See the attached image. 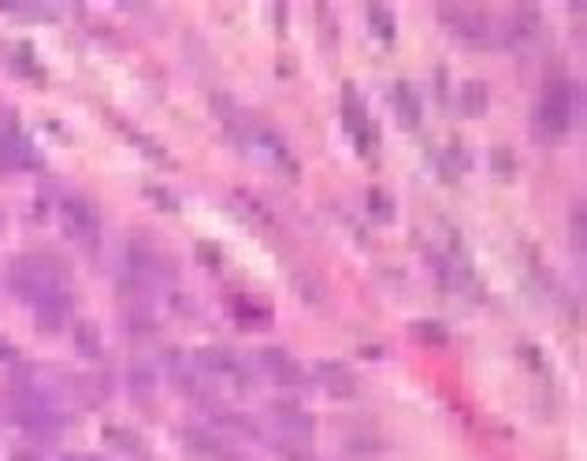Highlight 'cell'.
Here are the masks:
<instances>
[{"label": "cell", "mask_w": 587, "mask_h": 461, "mask_svg": "<svg viewBox=\"0 0 587 461\" xmlns=\"http://www.w3.org/2000/svg\"><path fill=\"white\" fill-rule=\"evenodd\" d=\"M576 112H580V86L565 75H554V79L543 82L539 90V105H535V127L547 138H561L569 134V127L576 123Z\"/></svg>", "instance_id": "obj_1"}, {"label": "cell", "mask_w": 587, "mask_h": 461, "mask_svg": "<svg viewBox=\"0 0 587 461\" xmlns=\"http://www.w3.org/2000/svg\"><path fill=\"white\" fill-rule=\"evenodd\" d=\"M194 365L201 369V376L209 380V387H231V391H249V383H253V372L235 350H227V346H205V350H197Z\"/></svg>", "instance_id": "obj_2"}, {"label": "cell", "mask_w": 587, "mask_h": 461, "mask_svg": "<svg viewBox=\"0 0 587 461\" xmlns=\"http://www.w3.org/2000/svg\"><path fill=\"white\" fill-rule=\"evenodd\" d=\"M268 421H272L275 435H279L290 450H305L313 443L316 421L309 417V409H301L298 402H272V406H268Z\"/></svg>", "instance_id": "obj_3"}, {"label": "cell", "mask_w": 587, "mask_h": 461, "mask_svg": "<svg viewBox=\"0 0 587 461\" xmlns=\"http://www.w3.org/2000/svg\"><path fill=\"white\" fill-rule=\"evenodd\" d=\"M342 119H346V131H350L353 145L372 157L379 149V131L376 123H372V116H368V105L361 101L357 86H350V82L342 86Z\"/></svg>", "instance_id": "obj_4"}, {"label": "cell", "mask_w": 587, "mask_h": 461, "mask_svg": "<svg viewBox=\"0 0 587 461\" xmlns=\"http://www.w3.org/2000/svg\"><path fill=\"white\" fill-rule=\"evenodd\" d=\"M60 220H64V231L79 246H90V250L97 246V238H101V216H97V209L86 198H64Z\"/></svg>", "instance_id": "obj_5"}, {"label": "cell", "mask_w": 587, "mask_h": 461, "mask_svg": "<svg viewBox=\"0 0 587 461\" xmlns=\"http://www.w3.org/2000/svg\"><path fill=\"white\" fill-rule=\"evenodd\" d=\"M261 369L268 372L279 387H287V391L305 387V369H301V361L290 354V350H283V346H264L261 350Z\"/></svg>", "instance_id": "obj_6"}, {"label": "cell", "mask_w": 587, "mask_h": 461, "mask_svg": "<svg viewBox=\"0 0 587 461\" xmlns=\"http://www.w3.org/2000/svg\"><path fill=\"white\" fill-rule=\"evenodd\" d=\"M439 15H443L446 23H450V30L461 34V38H469V41L491 38V30H487V15H483L480 8H469V4H443Z\"/></svg>", "instance_id": "obj_7"}, {"label": "cell", "mask_w": 587, "mask_h": 461, "mask_svg": "<svg viewBox=\"0 0 587 461\" xmlns=\"http://www.w3.org/2000/svg\"><path fill=\"white\" fill-rule=\"evenodd\" d=\"M391 105H394V116H398V123H402L405 131H417L420 119H424V101H420V90L413 86V82L409 79L394 82Z\"/></svg>", "instance_id": "obj_8"}, {"label": "cell", "mask_w": 587, "mask_h": 461, "mask_svg": "<svg viewBox=\"0 0 587 461\" xmlns=\"http://www.w3.org/2000/svg\"><path fill=\"white\" fill-rule=\"evenodd\" d=\"M168 369H171V380L179 383V391H186V395L194 398V402H209L212 387H209V380L201 376V369H197V365H194V357L186 361V357L171 354Z\"/></svg>", "instance_id": "obj_9"}, {"label": "cell", "mask_w": 587, "mask_h": 461, "mask_svg": "<svg viewBox=\"0 0 587 461\" xmlns=\"http://www.w3.org/2000/svg\"><path fill=\"white\" fill-rule=\"evenodd\" d=\"M316 376H320L327 395H335V398L357 395V376H353V369L350 365H342V361H320V365H316Z\"/></svg>", "instance_id": "obj_10"}, {"label": "cell", "mask_w": 587, "mask_h": 461, "mask_svg": "<svg viewBox=\"0 0 587 461\" xmlns=\"http://www.w3.org/2000/svg\"><path fill=\"white\" fill-rule=\"evenodd\" d=\"M183 443H186V450L201 461H227L223 443L212 432H205V428H183Z\"/></svg>", "instance_id": "obj_11"}, {"label": "cell", "mask_w": 587, "mask_h": 461, "mask_svg": "<svg viewBox=\"0 0 587 461\" xmlns=\"http://www.w3.org/2000/svg\"><path fill=\"white\" fill-rule=\"evenodd\" d=\"M231 313H235V317L242 320V324H246V328H261L264 320L272 317V313H268V309H264V305H257V302H253V298H249V294H238V298H231Z\"/></svg>", "instance_id": "obj_12"}, {"label": "cell", "mask_w": 587, "mask_h": 461, "mask_svg": "<svg viewBox=\"0 0 587 461\" xmlns=\"http://www.w3.org/2000/svg\"><path fill=\"white\" fill-rule=\"evenodd\" d=\"M368 23L376 30V38H383V41L394 38V12L387 4H368Z\"/></svg>", "instance_id": "obj_13"}, {"label": "cell", "mask_w": 587, "mask_h": 461, "mask_svg": "<svg viewBox=\"0 0 587 461\" xmlns=\"http://www.w3.org/2000/svg\"><path fill=\"white\" fill-rule=\"evenodd\" d=\"M461 101H465V112H483L487 108V86L483 82H465Z\"/></svg>", "instance_id": "obj_14"}, {"label": "cell", "mask_w": 587, "mask_h": 461, "mask_svg": "<svg viewBox=\"0 0 587 461\" xmlns=\"http://www.w3.org/2000/svg\"><path fill=\"white\" fill-rule=\"evenodd\" d=\"M75 339H79V346L86 350L90 357H101L105 354V346H101V335L90 328V324H79V331H75Z\"/></svg>", "instance_id": "obj_15"}, {"label": "cell", "mask_w": 587, "mask_h": 461, "mask_svg": "<svg viewBox=\"0 0 587 461\" xmlns=\"http://www.w3.org/2000/svg\"><path fill=\"white\" fill-rule=\"evenodd\" d=\"M569 224H573V246L576 250H584V201H573V209H569Z\"/></svg>", "instance_id": "obj_16"}, {"label": "cell", "mask_w": 587, "mask_h": 461, "mask_svg": "<svg viewBox=\"0 0 587 461\" xmlns=\"http://www.w3.org/2000/svg\"><path fill=\"white\" fill-rule=\"evenodd\" d=\"M439 324H417V335H428L431 343H443L446 339V331H435Z\"/></svg>", "instance_id": "obj_17"}]
</instances>
